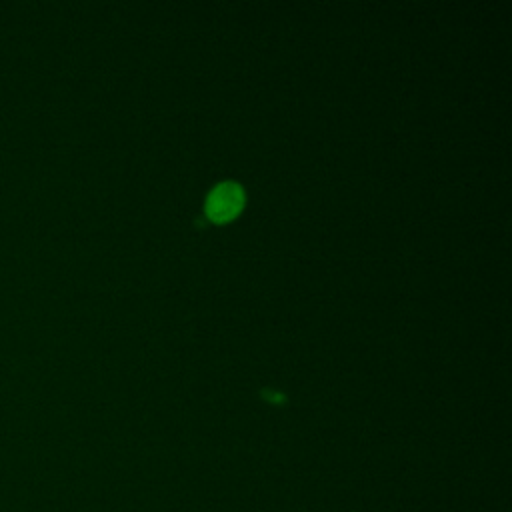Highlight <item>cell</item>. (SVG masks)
I'll list each match as a JSON object with an SVG mask.
<instances>
[{
  "mask_svg": "<svg viewBox=\"0 0 512 512\" xmlns=\"http://www.w3.org/2000/svg\"><path fill=\"white\" fill-rule=\"evenodd\" d=\"M244 204V192L234 182H222L218 184L208 200H206V212L214 222H228L232 220Z\"/></svg>",
  "mask_w": 512,
  "mask_h": 512,
  "instance_id": "6da1fadb",
  "label": "cell"
}]
</instances>
